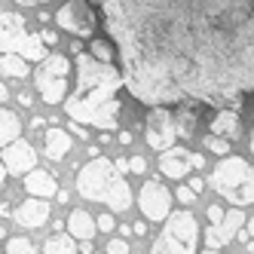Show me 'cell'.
Listing matches in <instances>:
<instances>
[{
    "instance_id": "1",
    "label": "cell",
    "mask_w": 254,
    "mask_h": 254,
    "mask_svg": "<svg viewBox=\"0 0 254 254\" xmlns=\"http://www.w3.org/2000/svg\"><path fill=\"white\" fill-rule=\"evenodd\" d=\"M141 104L196 98L233 111L254 92V0H95Z\"/></svg>"
},
{
    "instance_id": "2",
    "label": "cell",
    "mask_w": 254,
    "mask_h": 254,
    "mask_svg": "<svg viewBox=\"0 0 254 254\" xmlns=\"http://www.w3.org/2000/svg\"><path fill=\"white\" fill-rule=\"evenodd\" d=\"M77 62V89L64 98V114L74 123H86L95 129L114 132L120 126L123 104L117 98L120 86L126 83L114 62H98L86 49L74 52Z\"/></svg>"
},
{
    "instance_id": "3",
    "label": "cell",
    "mask_w": 254,
    "mask_h": 254,
    "mask_svg": "<svg viewBox=\"0 0 254 254\" xmlns=\"http://www.w3.org/2000/svg\"><path fill=\"white\" fill-rule=\"evenodd\" d=\"M77 193L89 202H104L111 211H126L132 205V187L126 175L117 169V162L95 156L83 162V169L77 172Z\"/></svg>"
},
{
    "instance_id": "4",
    "label": "cell",
    "mask_w": 254,
    "mask_h": 254,
    "mask_svg": "<svg viewBox=\"0 0 254 254\" xmlns=\"http://www.w3.org/2000/svg\"><path fill=\"white\" fill-rule=\"evenodd\" d=\"M211 187L239 208L254 202V169L242 156H224L211 172Z\"/></svg>"
},
{
    "instance_id": "5",
    "label": "cell",
    "mask_w": 254,
    "mask_h": 254,
    "mask_svg": "<svg viewBox=\"0 0 254 254\" xmlns=\"http://www.w3.org/2000/svg\"><path fill=\"white\" fill-rule=\"evenodd\" d=\"M196 245H199V224L184 208L162 221V233L156 236L150 254H196Z\"/></svg>"
},
{
    "instance_id": "6",
    "label": "cell",
    "mask_w": 254,
    "mask_h": 254,
    "mask_svg": "<svg viewBox=\"0 0 254 254\" xmlns=\"http://www.w3.org/2000/svg\"><path fill=\"white\" fill-rule=\"evenodd\" d=\"M6 52H15L28 62L46 59V43L40 40V34H28L19 12H0V56Z\"/></svg>"
},
{
    "instance_id": "7",
    "label": "cell",
    "mask_w": 254,
    "mask_h": 254,
    "mask_svg": "<svg viewBox=\"0 0 254 254\" xmlns=\"http://www.w3.org/2000/svg\"><path fill=\"white\" fill-rule=\"evenodd\" d=\"M67 74H70V62L64 56H46L40 67L34 70V86L46 104H62L67 98Z\"/></svg>"
},
{
    "instance_id": "8",
    "label": "cell",
    "mask_w": 254,
    "mask_h": 254,
    "mask_svg": "<svg viewBox=\"0 0 254 254\" xmlns=\"http://www.w3.org/2000/svg\"><path fill=\"white\" fill-rule=\"evenodd\" d=\"M144 138H147V147L166 153L169 147H175V138H178V123L172 117L169 107H150L147 120H144Z\"/></svg>"
},
{
    "instance_id": "9",
    "label": "cell",
    "mask_w": 254,
    "mask_h": 254,
    "mask_svg": "<svg viewBox=\"0 0 254 254\" xmlns=\"http://www.w3.org/2000/svg\"><path fill=\"white\" fill-rule=\"evenodd\" d=\"M138 208H141V214L147 217L150 224H159V221H166V217L172 214V193L162 187V181L150 178V181H144V184H141Z\"/></svg>"
},
{
    "instance_id": "10",
    "label": "cell",
    "mask_w": 254,
    "mask_h": 254,
    "mask_svg": "<svg viewBox=\"0 0 254 254\" xmlns=\"http://www.w3.org/2000/svg\"><path fill=\"white\" fill-rule=\"evenodd\" d=\"M56 22L67 34H74V37H92L95 12H92V6H89L86 0H67V3L56 12Z\"/></svg>"
},
{
    "instance_id": "11",
    "label": "cell",
    "mask_w": 254,
    "mask_h": 254,
    "mask_svg": "<svg viewBox=\"0 0 254 254\" xmlns=\"http://www.w3.org/2000/svg\"><path fill=\"white\" fill-rule=\"evenodd\" d=\"M0 162L6 166L9 175L25 178L28 172H34V166H37V150L31 147L28 138H15L12 144H6V147H3V156H0Z\"/></svg>"
},
{
    "instance_id": "12",
    "label": "cell",
    "mask_w": 254,
    "mask_h": 254,
    "mask_svg": "<svg viewBox=\"0 0 254 254\" xmlns=\"http://www.w3.org/2000/svg\"><path fill=\"white\" fill-rule=\"evenodd\" d=\"M242 224H245V214H242V208H233V211H227L221 224H211V227L205 230V245H208V248H221V245H227L230 239H236V236H239Z\"/></svg>"
},
{
    "instance_id": "13",
    "label": "cell",
    "mask_w": 254,
    "mask_h": 254,
    "mask_svg": "<svg viewBox=\"0 0 254 254\" xmlns=\"http://www.w3.org/2000/svg\"><path fill=\"white\" fill-rule=\"evenodd\" d=\"M49 211H52V205H49V199H40V196H28L25 202L15 208V224L19 227H25V230H40L46 221H49Z\"/></svg>"
},
{
    "instance_id": "14",
    "label": "cell",
    "mask_w": 254,
    "mask_h": 254,
    "mask_svg": "<svg viewBox=\"0 0 254 254\" xmlns=\"http://www.w3.org/2000/svg\"><path fill=\"white\" fill-rule=\"evenodd\" d=\"M190 169H193V162H190V150L187 147H169L159 156V172L166 178H172V181L184 178Z\"/></svg>"
},
{
    "instance_id": "15",
    "label": "cell",
    "mask_w": 254,
    "mask_h": 254,
    "mask_svg": "<svg viewBox=\"0 0 254 254\" xmlns=\"http://www.w3.org/2000/svg\"><path fill=\"white\" fill-rule=\"evenodd\" d=\"M25 190H28V196H40V199H46V196H56L62 187H59V181H56V175H52V172L34 169V172L25 175Z\"/></svg>"
},
{
    "instance_id": "16",
    "label": "cell",
    "mask_w": 254,
    "mask_h": 254,
    "mask_svg": "<svg viewBox=\"0 0 254 254\" xmlns=\"http://www.w3.org/2000/svg\"><path fill=\"white\" fill-rule=\"evenodd\" d=\"M64 227H67V233L74 236V239H80V242L92 239L95 230H98L95 217L89 214V211H83V208H74V211H70V214H67V221H64Z\"/></svg>"
},
{
    "instance_id": "17",
    "label": "cell",
    "mask_w": 254,
    "mask_h": 254,
    "mask_svg": "<svg viewBox=\"0 0 254 254\" xmlns=\"http://www.w3.org/2000/svg\"><path fill=\"white\" fill-rule=\"evenodd\" d=\"M43 144H46V156L52 162H62L70 150V132L59 129V126H52V129L43 132Z\"/></svg>"
},
{
    "instance_id": "18",
    "label": "cell",
    "mask_w": 254,
    "mask_h": 254,
    "mask_svg": "<svg viewBox=\"0 0 254 254\" xmlns=\"http://www.w3.org/2000/svg\"><path fill=\"white\" fill-rule=\"evenodd\" d=\"M208 132L221 135V138H236V135H239V114H236L233 107H221V111L211 117Z\"/></svg>"
},
{
    "instance_id": "19",
    "label": "cell",
    "mask_w": 254,
    "mask_h": 254,
    "mask_svg": "<svg viewBox=\"0 0 254 254\" xmlns=\"http://www.w3.org/2000/svg\"><path fill=\"white\" fill-rule=\"evenodd\" d=\"M19 135H22L19 117H15L12 111H6V107H0V150H3L6 144H12Z\"/></svg>"
},
{
    "instance_id": "20",
    "label": "cell",
    "mask_w": 254,
    "mask_h": 254,
    "mask_svg": "<svg viewBox=\"0 0 254 254\" xmlns=\"http://www.w3.org/2000/svg\"><path fill=\"white\" fill-rule=\"evenodd\" d=\"M0 70H3L6 77L12 80H25L31 70H28V59L15 56V52H6V56H0Z\"/></svg>"
},
{
    "instance_id": "21",
    "label": "cell",
    "mask_w": 254,
    "mask_h": 254,
    "mask_svg": "<svg viewBox=\"0 0 254 254\" xmlns=\"http://www.w3.org/2000/svg\"><path fill=\"white\" fill-rule=\"evenodd\" d=\"M43 254H77V239L70 233H56L46 239Z\"/></svg>"
},
{
    "instance_id": "22",
    "label": "cell",
    "mask_w": 254,
    "mask_h": 254,
    "mask_svg": "<svg viewBox=\"0 0 254 254\" xmlns=\"http://www.w3.org/2000/svg\"><path fill=\"white\" fill-rule=\"evenodd\" d=\"M175 123H178V135H184V138L193 135V129H196V111H193V107H187V104H181Z\"/></svg>"
},
{
    "instance_id": "23",
    "label": "cell",
    "mask_w": 254,
    "mask_h": 254,
    "mask_svg": "<svg viewBox=\"0 0 254 254\" xmlns=\"http://www.w3.org/2000/svg\"><path fill=\"white\" fill-rule=\"evenodd\" d=\"M86 52L92 59H98V62H114V46H111V40H104V37H92Z\"/></svg>"
},
{
    "instance_id": "24",
    "label": "cell",
    "mask_w": 254,
    "mask_h": 254,
    "mask_svg": "<svg viewBox=\"0 0 254 254\" xmlns=\"http://www.w3.org/2000/svg\"><path fill=\"white\" fill-rule=\"evenodd\" d=\"M202 147H208L214 156L224 159V156H230V138H221V135H211V132H208V135L202 138Z\"/></svg>"
},
{
    "instance_id": "25",
    "label": "cell",
    "mask_w": 254,
    "mask_h": 254,
    "mask_svg": "<svg viewBox=\"0 0 254 254\" xmlns=\"http://www.w3.org/2000/svg\"><path fill=\"white\" fill-rule=\"evenodd\" d=\"M6 254H37V248H34V242L25 239V236H12L6 242Z\"/></svg>"
},
{
    "instance_id": "26",
    "label": "cell",
    "mask_w": 254,
    "mask_h": 254,
    "mask_svg": "<svg viewBox=\"0 0 254 254\" xmlns=\"http://www.w3.org/2000/svg\"><path fill=\"white\" fill-rule=\"evenodd\" d=\"M175 199H178L181 205H193V202H196V193L190 190V184H181V187L175 190Z\"/></svg>"
},
{
    "instance_id": "27",
    "label": "cell",
    "mask_w": 254,
    "mask_h": 254,
    "mask_svg": "<svg viewBox=\"0 0 254 254\" xmlns=\"http://www.w3.org/2000/svg\"><path fill=\"white\" fill-rule=\"evenodd\" d=\"M107 254H129V242L126 239H111L107 242Z\"/></svg>"
},
{
    "instance_id": "28",
    "label": "cell",
    "mask_w": 254,
    "mask_h": 254,
    "mask_svg": "<svg viewBox=\"0 0 254 254\" xmlns=\"http://www.w3.org/2000/svg\"><path fill=\"white\" fill-rule=\"evenodd\" d=\"M129 172L132 175H144V172H147V159H144V156H132L129 159Z\"/></svg>"
},
{
    "instance_id": "29",
    "label": "cell",
    "mask_w": 254,
    "mask_h": 254,
    "mask_svg": "<svg viewBox=\"0 0 254 254\" xmlns=\"http://www.w3.org/2000/svg\"><path fill=\"white\" fill-rule=\"evenodd\" d=\"M95 224H98V230H101V233H111V230L117 227V221H114V214H101V217H98Z\"/></svg>"
},
{
    "instance_id": "30",
    "label": "cell",
    "mask_w": 254,
    "mask_h": 254,
    "mask_svg": "<svg viewBox=\"0 0 254 254\" xmlns=\"http://www.w3.org/2000/svg\"><path fill=\"white\" fill-rule=\"evenodd\" d=\"M40 40H43L46 46H56V43H59V34L52 31V28H43V31H40Z\"/></svg>"
},
{
    "instance_id": "31",
    "label": "cell",
    "mask_w": 254,
    "mask_h": 254,
    "mask_svg": "<svg viewBox=\"0 0 254 254\" xmlns=\"http://www.w3.org/2000/svg\"><path fill=\"white\" fill-rule=\"evenodd\" d=\"M208 221L211 224H221L224 221V208L221 205H208Z\"/></svg>"
},
{
    "instance_id": "32",
    "label": "cell",
    "mask_w": 254,
    "mask_h": 254,
    "mask_svg": "<svg viewBox=\"0 0 254 254\" xmlns=\"http://www.w3.org/2000/svg\"><path fill=\"white\" fill-rule=\"evenodd\" d=\"M190 162H193V169H205V156L202 153H190Z\"/></svg>"
},
{
    "instance_id": "33",
    "label": "cell",
    "mask_w": 254,
    "mask_h": 254,
    "mask_svg": "<svg viewBox=\"0 0 254 254\" xmlns=\"http://www.w3.org/2000/svg\"><path fill=\"white\" fill-rule=\"evenodd\" d=\"M202 187H205V184H202V178H199V175H196V178H190V190H193L196 196L202 193Z\"/></svg>"
},
{
    "instance_id": "34",
    "label": "cell",
    "mask_w": 254,
    "mask_h": 254,
    "mask_svg": "<svg viewBox=\"0 0 254 254\" xmlns=\"http://www.w3.org/2000/svg\"><path fill=\"white\" fill-rule=\"evenodd\" d=\"M132 138H135V135H132L129 129H126V132H120V144H123V147H129V144H132Z\"/></svg>"
},
{
    "instance_id": "35",
    "label": "cell",
    "mask_w": 254,
    "mask_h": 254,
    "mask_svg": "<svg viewBox=\"0 0 254 254\" xmlns=\"http://www.w3.org/2000/svg\"><path fill=\"white\" fill-rule=\"evenodd\" d=\"M77 248H80L83 254H92V251H95V245H92V239H86V242H80Z\"/></svg>"
},
{
    "instance_id": "36",
    "label": "cell",
    "mask_w": 254,
    "mask_h": 254,
    "mask_svg": "<svg viewBox=\"0 0 254 254\" xmlns=\"http://www.w3.org/2000/svg\"><path fill=\"white\" fill-rule=\"evenodd\" d=\"M70 135H77V138H86V129H83V126H77V123H70Z\"/></svg>"
},
{
    "instance_id": "37",
    "label": "cell",
    "mask_w": 254,
    "mask_h": 254,
    "mask_svg": "<svg viewBox=\"0 0 254 254\" xmlns=\"http://www.w3.org/2000/svg\"><path fill=\"white\" fill-rule=\"evenodd\" d=\"M132 233H135V236H144V233H147V224H144V221H138V224L132 227Z\"/></svg>"
},
{
    "instance_id": "38",
    "label": "cell",
    "mask_w": 254,
    "mask_h": 254,
    "mask_svg": "<svg viewBox=\"0 0 254 254\" xmlns=\"http://www.w3.org/2000/svg\"><path fill=\"white\" fill-rule=\"evenodd\" d=\"M114 162H117L120 172H129V159H126V156H120V159H114Z\"/></svg>"
},
{
    "instance_id": "39",
    "label": "cell",
    "mask_w": 254,
    "mask_h": 254,
    "mask_svg": "<svg viewBox=\"0 0 254 254\" xmlns=\"http://www.w3.org/2000/svg\"><path fill=\"white\" fill-rule=\"evenodd\" d=\"M6 98H9V89H6V83H3V80H0V104H3Z\"/></svg>"
},
{
    "instance_id": "40",
    "label": "cell",
    "mask_w": 254,
    "mask_h": 254,
    "mask_svg": "<svg viewBox=\"0 0 254 254\" xmlns=\"http://www.w3.org/2000/svg\"><path fill=\"white\" fill-rule=\"evenodd\" d=\"M56 196H59V202H62V205H67V202H70V193H67V190H59Z\"/></svg>"
},
{
    "instance_id": "41",
    "label": "cell",
    "mask_w": 254,
    "mask_h": 254,
    "mask_svg": "<svg viewBox=\"0 0 254 254\" xmlns=\"http://www.w3.org/2000/svg\"><path fill=\"white\" fill-rule=\"evenodd\" d=\"M43 126H46L43 117H34V120H31V129H43Z\"/></svg>"
},
{
    "instance_id": "42",
    "label": "cell",
    "mask_w": 254,
    "mask_h": 254,
    "mask_svg": "<svg viewBox=\"0 0 254 254\" xmlns=\"http://www.w3.org/2000/svg\"><path fill=\"white\" fill-rule=\"evenodd\" d=\"M31 101H34V98H31V95H28V92H19V104H22V107H28V104H31Z\"/></svg>"
},
{
    "instance_id": "43",
    "label": "cell",
    "mask_w": 254,
    "mask_h": 254,
    "mask_svg": "<svg viewBox=\"0 0 254 254\" xmlns=\"http://www.w3.org/2000/svg\"><path fill=\"white\" fill-rule=\"evenodd\" d=\"M6 175H9V172H6V166L0 162V190H3V181H6Z\"/></svg>"
},
{
    "instance_id": "44",
    "label": "cell",
    "mask_w": 254,
    "mask_h": 254,
    "mask_svg": "<svg viewBox=\"0 0 254 254\" xmlns=\"http://www.w3.org/2000/svg\"><path fill=\"white\" fill-rule=\"evenodd\" d=\"M6 214H15V211H12L6 202H0V217H6Z\"/></svg>"
},
{
    "instance_id": "45",
    "label": "cell",
    "mask_w": 254,
    "mask_h": 254,
    "mask_svg": "<svg viewBox=\"0 0 254 254\" xmlns=\"http://www.w3.org/2000/svg\"><path fill=\"white\" fill-rule=\"evenodd\" d=\"M15 3H22V6H34V3H43V0H15Z\"/></svg>"
},
{
    "instance_id": "46",
    "label": "cell",
    "mask_w": 254,
    "mask_h": 254,
    "mask_svg": "<svg viewBox=\"0 0 254 254\" xmlns=\"http://www.w3.org/2000/svg\"><path fill=\"white\" fill-rule=\"evenodd\" d=\"M248 236L254 239V217H248Z\"/></svg>"
},
{
    "instance_id": "47",
    "label": "cell",
    "mask_w": 254,
    "mask_h": 254,
    "mask_svg": "<svg viewBox=\"0 0 254 254\" xmlns=\"http://www.w3.org/2000/svg\"><path fill=\"white\" fill-rule=\"evenodd\" d=\"M245 248H248V254H254V239H248V242H245Z\"/></svg>"
},
{
    "instance_id": "48",
    "label": "cell",
    "mask_w": 254,
    "mask_h": 254,
    "mask_svg": "<svg viewBox=\"0 0 254 254\" xmlns=\"http://www.w3.org/2000/svg\"><path fill=\"white\" fill-rule=\"evenodd\" d=\"M251 156H254V129H251Z\"/></svg>"
},
{
    "instance_id": "49",
    "label": "cell",
    "mask_w": 254,
    "mask_h": 254,
    "mask_svg": "<svg viewBox=\"0 0 254 254\" xmlns=\"http://www.w3.org/2000/svg\"><path fill=\"white\" fill-rule=\"evenodd\" d=\"M202 254H221V251H217V248H208V251H202Z\"/></svg>"
},
{
    "instance_id": "50",
    "label": "cell",
    "mask_w": 254,
    "mask_h": 254,
    "mask_svg": "<svg viewBox=\"0 0 254 254\" xmlns=\"http://www.w3.org/2000/svg\"><path fill=\"white\" fill-rule=\"evenodd\" d=\"M3 236H6V230H3V224H0V239H3Z\"/></svg>"
}]
</instances>
